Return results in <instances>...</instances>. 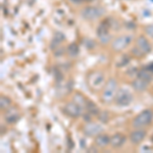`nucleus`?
Listing matches in <instances>:
<instances>
[{
	"instance_id": "f257e3e1",
	"label": "nucleus",
	"mask_w": 153,
	"mask_h": 153,
	"mask_svg": "<svg viewBox=\"0 0 153 153\" xmlns=\"http://www.w3.org/2000/svg\"><path fill=\"white\" fill-rule=\"evenodd\" d=\"M117 93V83L115 80L110 79L105 85L104 90H103L101 100L105 103H110L113 99H115V96Z\"/></svg>"
},
{
	"instance_id": "f03ea898",
	"label": "nucleus",
	"mask_w": 153,
	"mask_h": 153,
	"mask_svg": "<svg viewBox=\"0 0 153 153\" xmlns=\"http://www.w3.org/2000/svg\"><path fill=\"white\" fill-rule=\"evenodd\" d=\"M104 8L99 6H89L84 8L82 11H81V14H82L84 19H87V21H94V19H97L101 18V16L104 14Z\"/></svg>"
},
{
	"instance_id": "7ed1b4c3",
	"label": "nucleus",
	"mask_w": 153,
	"mask_h": 153,
	"mask_svg": "<svg viewBox=\"0 0 153 153\" xmlns=\"http://www.w3.org/2000/svg\"><path fill=\"white\" fill-rule=\"evenodd\" d=\"M153 120V112L152 110H144L133 120V126L135 128H144L148 126Z\"/></svg>"
},
{
	"instance_id": "20e7f679",
	"label": "nucleus",
	"mask_w": 153,
	"mask_h": 153,
	"mask_svg": "<svg viewBox=\"0 0 153 153\" xmlns=\"http://www.w3.org/2000/svg\"><path fill=\"white\" fill-rule=\"evenodd\" d=\"M133 40V37L130 35H125V36H120L117 37L114 41L112 42V48L115 51H122L130 45V43Z\"/></svg>"
},
{
	"instance_id": "39448f33",
	"label": "nucleus",
	"mask_w": 153,
	"mask_h": 153,
	"mask_svg": "<svg viewBox=\"0 0 153 153\" xmlns=\"http://www.w3.org/2000/svg\"><path fill=\"white\" fill-rule=\"evenodd\" d=\"M104 82V76L99 71L90 74L88 76V85L92 89H99Z\"/></svg>"
},
{
	"instance_id": "423d86ee",
	"label": "nucleus",
	"mask_w": 153,
	"mask_h": 153,
	"mask_svg": "<svg viewBox=\"0 0 153 153\" xmlns=\"http://www.w3.org/2000/svg\"><path fill=\"white\" fill-rule=\"evenodd\" d=\"M83 108L81 105H79L78 103H76L75 101H73V102H70L68 103L65 108H63V110L65 111L66 114H68L70 117H79L82 115L83 113Z\"/></svg>"
},
{
	"instance_id": "0eeeda50",
	"label": "nucleus",
	"mask_w": 153,
	"mask_h": 153,
	"mask_svg": "<svg viewBox=\"0 0 153 153\" xmlns=\"http://www.w3.org/2000/svg\"><path fill=\"white\" fill-rule=\"evenodd\" d=\"M133 100V96L130 92L126 90H120L117 93L115 96V101H117V105L120 106H127L129 105Z\"/></svg>"
},
{
	"instance_id": "6e6552de",
	"label": "nucleus",
	"mask_w": 153,
	"mask_h": 153,
	"mask_svg": "<svg viewBox=\"0 0 153 153\" xmlns=\"http://www.w3.org/2000/svg\"><path fill=\"white\" fill-rule=\"evenodd\" d=\"M102 131L103 128L100 125L96 124V123H89L84 128V133L89 137H94V136L99 135L102 133Z\"/></svg>"
},
{
	"instance_id": "1a4fd4ad",
	"label": "nucleus",
	"mask_w": 153,
	"mask_h": 153,
	"mask_svg": "<svg viewBox=\"0 0 153 153\" xmlns=\"http://www.w3.org/2000/svg\"><path fill=\"white\" fill-rule=\"evenodd\" d=\"M136 50L139 51L140 54H146L148 52H150V50H151V45H150L149 41L147 40L145 37H139L137 40V46H136Z\"/></svg>"
},
{
	"instance_id": "9d476101",
	"label": "nucleus",
	"mask_w": 153,
	"mask_h": 153,
	"mask_svg": "<svg viewBox=\"0 0 153 153\" xmlns=\"http://www.w3.org/2000/svg\"><path fill=\"white\" fill-rule=\"evenodd\" d=\"M145 136H146V132L143 130H136L134 132L131 133L130 135V139L132 143L134 144H139L140 142H142L144 140Z\"/></svg>"
},
{
	"instance_id": "9b49d317",
	"label": "nucleus",
	"mask_w": 153,
	"mask_h": 153,
	"mask_svg": "<svg viewBox=\"0 0 153 153\" xmlns=\"http://www.w3.org/2000/svg\"><path fill=\"white\" fill-rule=\"evenodd\" d=\"M148 85H149V82H147V81L144 80V79L139 78V76H138L137 79H135L132 83L133 88H134L136 91H139V92L146 90Z\"/></svg>"
},
{
	"instance_id": "f8f14e48",
	"label": "nucleus",
	"mask_w": 153,
	"mask_h": 153,
	"mask_svg": "<svg viewBox=\"0 0 153 153\" xmlns=\"http://www.w3.org/2000/svg\"><path fill=\"white\" fill-rule=\"evenodd\" d=\"M126 137L122 134H115L110 138V145L113 148H120L125 144Z\"/></svg>"
},
{
	"instance_id": "ddd939ff",
	"label": "nucleus",
	"mask_w": 153,
	"mask_h": 153,
	"mask_svg": "<svg viewBox=\"0 0 153 153\" xmlns=\"http://www.w3.org/2000/svg\"><path fill=\"white\" fill-rule=\"evenodd\" d=\"M95 143L98 147L104 148L110 144V138H109V136L106 134H99L96 136Z\"/></svg>"
},
{
	"instance_id": "4468645a",
	"label": "nucleus",
	"mask_w": 153,
	"mask_h": 153,
	"mask_svg": "<svg viewBox=\"0 0 153 153\" xmlns=\"http://www.w3.org/2000/svg\"><path fill=\"white\" fill-rule=\"evenodd\" d=\"M97 34H98V38H99L100 42H102V43H107V42L110 40V34H109V32H108V29L106 28L104 25H102V26L100 27Z\"/></svg>"
},
{
	"instance_id": "2eb2a0df",
	"label": "nucleus",
	"mask_w": 153,
	"mask_h": 153,
	"mask_svg": "<svg viewBox=\"0 0 153 153\" xmlns=\"http://www.w3.org/2000/svg\"><path fill=\"white\" fill-rule=\"evenodd\" d=\"M152 73H150L148 70H143V71H140L139 74H138V76L141 79H144V80H146L147 82H151L152 80Z\"/></svg>"
},
{
	"instance_id": "dca6fc26",
	"label": "nucleus",
	"mask_w": 153,
	"mask_h": 153,
	"mask_svg": "<svg viewBox=\"0 0 153 153\" xmlns=\"http://www.w3.org/2000/svg\"><path fill=\"white\" fill-rule=\"evenodd\" d=\"M19 115L18 111H16V110L8 112L6 114V120L8 123H14V122H16V120H19Z\"/></svg>"
},
{
	"instance_id": "f3484780",
	"label": "nucleus",
	"mask_w": 153,
	"mask_h": 153,
	"mask_svg": "<svg viewBox=\"0 0 153 153\" xmlns=\"http://www.w3.org/2000/svg\"><path fill=\"white\" fill-rule=\"evenodd\" d=\"M74 101H75L76 103H78L79 105H81L82 107H86V105H87L86 99L81 94H76L75 97H74Z\"/></svg>"
},
{
	"instance_id": "a211bd4d",
	"label": "nucleus",
	"mask_w": 153,
	"mask_h": 153,
	"mask_svg": "<svg viewBox=\"0 0 153 153\" xmlns=\"http://www.w3.org/2000/svg\"><path fill=\"white\" fill-rule=\"evenodd\" d=\"M68 54L71 56V57H75L79 54V48L76 44H71V45L68 46Z\"/></svg>"
},
{
	"instance_id": "6ab92c4d",
	"label": "nucleus",
	"mask_w": 153,
	"mask_h": 153,
	"mask_svg": "<svg viewBox=\"0 0 153 153\" xmlns=\"http://www.w3.org/2000/svg\"><path fill=\"white\" fill-rule=\"evenodd\" d=\"M86 107H87V110L91 113V114H98V107L94 104V103L89 102V103H87Z\"/></svg>"
},
{
	"instance_id": "aec40b11",
	"label": "nucleus",
	"mask_w": 153,
	"mask_h": 153,
	"mask_svg": "<svg viewBox=\"0 0 153 153\" xmlns=\"http://www.w3.org/2000/svg\"><path fill=\"white\" fill-rule=\"evenodd\" d=\"M0 102H1V108H2V109H6V108L10 105L11 101L9 100L7 97H5V96H1V98H0Z\"/></svg>"
},
{
	"instance_id": "412c9836",
	"label": "nucleus",
	"mask_w": 153,
	"mask_h": 153,
	"mask_svg": "<svg viewBox=\"0 0 153 153\" xmlns=\"http://www.w3.org/2000/svg\"><path fill=\"white\" fill-rule=\"evenodd\" d=\"M146 34L148 36H150V37H153V25H150V26H148L146 27Z\"/></svg>"
},
{
	"instance_id": "4be33fe9",
	"label": "nucleus",
	"mask_w": 153,
	"mask_h": 153,
	"mask_svg": "<svg viewBox=\"0 0 153 153\" xmlns=\"http://www.w3.org/2000/svg\"><path fill=\"white\" fill-rule=\"evenodd\" d=\"M74 3H82V2H89V1H93V0H71Z\"/></svg>"
},
{
	"instance_id": "5701e85b",
	"label": "nucleus",
	"mask_w": 153,
	"mask_h": 153,
	"mask_svg": "<svg viewBox=\"0 0 153 153\" xmlns=\"http://www.w3.org/2000/svg\"><path fill=\"white\" fill-rule=\"evenodd\" d=\"M146 70H148V71H149L150 73H153V62H152V63H150L149 65H147Z\"/></svg>"
}]
</instances>
